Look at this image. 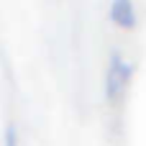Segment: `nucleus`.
<instances>
[{"instance_id":"1","label":"nucleus","mask_w":146,"mask_h":146,"mask_svg":"<svg viewBox=\"0 0 146 146\" xmlns=\"http://www.w3.org/2000/svg\"><path fill=\"white\" fill-rule=\"evenodd\" d=\"M131 72H133L131 64L121 54H113V59L108 64V72H105V95H108V100L113 105L126 95L128 82H131Z\"/></svg>"},{"instance_id":"2","label":"nucleus","mask_w":146,"mask_h":146,"mask_svg":"<svg viewBox=\"0 0 146 146\" xmlns=\"http://www.w3.org/2000/svg\"><path fill=\"white\" fill-rule=\"evenodd\" d=\"M110 18L121 28H133L136 26V8L133 0H113L110 3Z\"/></svg>"},{"instance_id":"3","label":"nucleus","mask_w":146,"mask_h":146,"mask_svg":"<svg viewBox=\"0 0 146 146\" xmlns=\"http://www.w3.org/2000/svg\"><path fill=\"white\" fill-rule=\"evenodd\" d=\"M5 144H8V146H15V131H13V126H8V133H5Z\"/></svg>"}]
</instances>
